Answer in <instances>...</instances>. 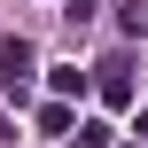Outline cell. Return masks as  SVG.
<instances>
[{"instance_id":"obj_1","label":"cell","mask_w":148,"mask_h":148,"mask_svg":"<svg viewBox=\"0 0 148 148\" xmlns=\"http://www.w3.org/2000/svg\"><path fill=\"white\" fill-rule=\"evenodd\" d=\"M94 94H101L109 109H133V62H101V70H94Z\"/></svg>"},{"instance_id":"obj_2","label":"cell","mask_w":148,"mask_h":148,"mask_svg":"<svg viewBox=\"0 0 148 148\" xmlns=\"http://www.w3.org/2000/svg\"><path fill=\"white\" fill-rule=\"evenodd\" d=\"M31 62H39V55H31V39H23V31H8V39H0V86H23V78H31Z\"/></svg>"},{"instance_id":"obj_3","label":"cell","mask_w":148,"mask_h":148,"mask_svg":"<svg viewBox=\"0 0 148 148\" xmlns=\"http://www.w3.org/2000/svg\"><path fill=\"white\" fill-rule=\"evenodd\" d=\"M86 86H94V78H86L78 62H70V70H47V94H55V101H70V94H86Z\"/></svg>"},{"instance_id":"obj_4","label":"cell","mask_w":148,"mask_h":148,"mask_svg":"<svg viewBox=\"0 0 148 148\" xmlns=\"http://www.w3.org/2000/svg\"><path fill=\"white\" fill-rule=\"evenodd\" d=\"M39 133H78V117H70V101H47V109H39Z\"/></svg>"},{"instance_id":"obj_5","label":"cell","mask_w":148,"mask_h":148,"mask_svg":"<svg viewBox=\"0 0 148 148\" xmlns=\"http://www.w3.org/2000/svg\"><path fill=\"white\" fill-rule=\"evenodd\" d=\"M78 148H109V125H78Z\"/></svg>"},{"instance_id":"obj_6","label":"cell","mask_w":148,"mask_h":148,"mask_svg":"<svg viewBox=\"0 0 148 148\" xmlns=\"http://www.w3.org/2000/svg\"><path fill=\"white\" fill-rule=\"evenodd\" d=\"M8 140H16V125H8V109H0V148H8Z\"/></svg>"},{"instance_id":"obj_7","label":"cell","mask_w":148,"mask_h":148,"mask_svg":"<svg viewBox=\"0 0 148 148\" xmlns=\"http://www.w3.org/2000/svg\"><path fill=\"white\" fill-rule=\"evenodd\" d=\"M133 133H140V140H148V109H140V117H133Z\"/></svg>"},{"instance_id":"obj_8","label":"cell","mask_w":148,"mask_h":148,"mask_svg":"<svg viewBox=\"0 0 148 148\" xmlns=\"http://www.w3.org/2000/svg\"><path fill=\"white\" fill-rule=\"evenodd\" d=\"M125 148H148V140H125Z\"/></svg>"}]
</instances>
